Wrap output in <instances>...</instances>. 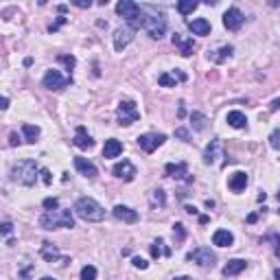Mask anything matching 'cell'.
Wrapping results in <instances>:
<instances>
[{
	"instance_id": "cell-1",
	"label": "cell",
	"mask_w": 280,
	"mask_h": 280,
	"mask_svg": "<svg viewBox=\"0 0 280 280\" xmlns=\"http://www.w3.org/2000/svg\"><path fill=\"white\" fill-rule=\"evenodd\" d=\"M144 9H147V11H151V13H144L142 9H140L138 20H136L134 24H129V26L134 31L136 29H144L151 39H162V37H164V33H166V20H164V16H162V13H158V9L151 7V4H144Z\"/></svg>"
},
{
	"instance_id": "cell-2",
	"label": "cell",
	"mask_w": 280,
	"mask_h": 280,
	"mask_svg": "<svg viewBox=\"0 0 280 280\" xmlns=\"http://www.w3.org/2000/svg\"><path fill=\"white\" fill-rule=\"evenodd\" d=\"M72 210L77 212L79 219H83V221H88V223L103 221V217H105L103 206H101L96 199H92V197H81V199H77V204H74Z\"/></svg>"
},
{
	"instance_id": "cell-3",
	"label": "cell",
	"mask_w": 280,
	"mask_h": 280,
	"mask_svg": "<svg viewBox=\"0 0 280 280\" xmlns=\"http://www.w3.org/2000/svg\"><path fill=\"white\" fill-rule=\"evenodd\" d=\"M39 226L44 230H59V228H74V217L70 210H48L39 217Z\"/></svg>"
},
{
	"instance_id": "cell-4",
	"label": "cell",
	"mask_w": 280,
	"mask_h": 280,
	"mask_svg": "<svg viewBox=\"0 0 280 280\" xmlns=\"http://www.w3.org/2000/svg\"><path fill=\"white\" fill-rule=\"evenodd\" d=\"M11 179L22 184V186H33L35 179H37V164H35V160H20L18 164H13Z\"/></svg>"
},
{
	"instance_id": "cell-5",
	"label": "cell",
	"mask_w": 280,
	"mask_h": 280,
	"mask_svg": "<svg viewBox=\"0 0 280 280\" xmlns=\"http://www.w3.org/2000/svg\"><path fill=\"white\" fill-rule=\"evenodd\" d=\"M116 116H118V122L121 125H131V122H136L140 118V112L138 107H136L134 101H121L116 107Z\"/></svg>"
},
{
	"instance_id": "cell-6",
	"label": "cell",
	"mask_w": 280,
	"mask_h": 280,
	"mask_svg": "<svg viewBox=\"0 0 280 280\" xmlns=\"http://www.w3.org/2000/svg\"><path fill=\"white\" fill-rule=\"evenodd\" d=\"M166 136L164 134H142L138 136V147L142 149L144 153H153L160 144H164Z\"/></svg>"
},
{
	"instance_id": "cell-7",
	"label": "cell",
	"mask_w": 280,
	"mask_h": 280,
	"mask_svg": "<svg viewBox=\"0 0 280 280\" xmlns=\"http://www.w3.org/2000/svg\"><path fill=\"white\" fill-rule=\"evenodd\" d=\"M243 22H245L243 11L236 7H230L226 13H223V26H226L228 31H239L241 26H243Z\"/></svg>"
},
{
	"instance_id": "cell-8",
	"label": "cell",
	"mask_w": 280,
	"mask_h": 280,
	"mask_svg": "<svg viewBox=\"0 0 280 280\" xmlns=\"http://www.w3.org/2000/svg\"><path fill=\"white\" fill-rule=\"evenodd\" d=\"M116 13L122 16L125 20H129V24H134L140 16V4L131 2V0H121V2L116 4Z\"/></svg>"
},
{
	"instance_id": "cell-9",
	"label": "cell",
	"mask_w": 280,
	"mask_h": 280,
	"mask_svg": "<svg viewBox=\"0 0 280 280\" xmlns=\"http://www.w3.org/2000/svg\"><path fill=\"white\" fill-rule=\"evenodd\" d=\"M70 81H72V79L61 77L59 70H48V72L44 74V79H42L44 88H48V90H64Z\"/></svg>"
},
{
	"instance_id": "cell-10",
	"label": "cell",
	"mask_w": 280,
	"mask_h": 280,
	"mask_svg": "<svg viewBox=\"0 0 280 280\" xmlns=\"http://www.w3.org/2000/svg\"><path fill=\"white\" fill-rule=\"evenodd\" d=\"M188 261L199 262L201 267H212L214 261H217V256L210 252V247H197V249H192V252L188 254Z\"/></svg>"
},
{
	"instance_id": "cell-11",
	"label": "cell",
	"mask_w": 280,
	"mask_h": 280,
	"mask_svg": "<svg viewBox=\"0 0 280 280\" xmlns=\"http://www.w3.org/2000/svg\"><path fill=\"white\" fill-rule=\"evenodd\" d=\"M134 33L136 31L131 29V26H121V29H116V33H114V48H116L118 52L125 51V48L129 46V42L134 39Z\"/></svg>"
},
{
	"instance_id": "cell-12",
	"label": "cell",
	"mask_w": 280,
	"mask_h": 280,
	"mask_svg": "<svg viewBox=\"0 0 280 280\" xmlns=\"http://www.w3.org/2000/svg\"><path fill=\"white\" fill-rule=\"evenodd\" d=\"M173 46H177V51H179V55H182V57H191L192 51H195V39L186 37V35L175 33L173 35Z\"/></svg>"
},
{
	"instance_id": "cell-13",
	"label": "cell",
	"mask_w": 280,
	"mask_h": 280,
	"mask_svg": "<svg viewBox=\"0 0 280 280\" xmlns=\"http://www.w3.org/2000/svg\"><path fill=\"white\" fill-rule=\"evenodd\" d=\"M114 175L116 177H121V179H125V182H131V179L138 175V171H136V166L131 164L129 160H122V162H118V164H114Z\"/></svg>"
},
{
	"instance_id": "cell-14",
	"label": "cell",
	"mask_w": 280,
	"mask_h": 280,
	"mask_svg": "<svg viewBox=\"0 0 280 280\" xmlns=\"http://www.w3.org/2000/svg\"><path fill=\"white\" fill-rule=\"evenodd\" d=\"M114 217H116L118 221H122V223H136L138 221V212L131 210V208H127V206H122V204L114 206Z\"/></svg>"
},
{
	"instance_id": "cell-15",
	"label": "cell",
	"mask_w": 280,
	"mask_h": 280,
	"mask_svg": "<svg viewBox=\"0 0 280 280\" xmlns=\"http://www.w3.org/2000/svg\"><path fill=\"white\" fill-rule=\"evenodd\" d=\"M122 153V142L116 138H109L105 140V147H103V158L109 160V158H118Z\"/></svg>"
},
{
	"instance_id": "cell-16",
	"label": "cell",
	"mask_w": 280,
	"mask_h": 280,
	"mask_svg": "<svg viewBox=\"0 0 280 280\" xmlns=\"http://www.w3.org/2000/svg\"><path fill=\"white\" fill-rule=\"evenodd\" d=\"M74 169L81 175H86V177H96V166L86 158H74Z\"/></svg>"
},
{
	"instance_id": "cell-17",
	"label": "cell",
	"mask_w": 280,
	"mask_h": 280,
	"mask_svg": "<svg viewBox=\"0 0 280 280\" xmlns=\"http://www.w3.org/2000/svg\"><path fill=\"white\" fill-rule=\"evenodd\" d=\"M74 144H77L79 149H92V147H94V140H92V136L86 131V127H77Z\"/></svg>"
},
{
	"instance_id": "cell-18",
	"label": "cell",
	"mask_w": 280,
	"mask_h": 280,
	"mask_svg": "<svg viewBox=\"0 0 280 280\" xmlns=\"http://www.w3.org/2000/svg\"><path fill=\"white\" fill-rule=\"evenodd\" d=\"M164 171H166V175L169 177H175V179H179V177H184V175H188V164L186 162H169V164L164 166Z\"/></svg>"
},
{
	"instance_id": "cell-19",
	"label": "cell",
	"mask_w": 280,
	"mask_h": 280,
	"mask_svg": "<svg viewBox=\"0 0 280 280\" xmlns=\"http://www.w3.org/2000/svg\"><path fill=\"white\" fill-rule=\"evenodd\" d=\"M188 29L192 31L195 35H210V22L206 20V18H195V20L188 22Z\"/></svg>"
},
{
	"instance_id": "cell-20",
	"label": "cell",
	"mask_w": 280,
	"mask_h": 280,
	"mask_svg": "<svg viewBox=\"0 0 280 280\" xmlns=\"http://www.w3.org/2000/svg\"><path fill=\"white\" fill-rule=\"evenodd\" d=\"M219 151H221V140H219V138L210 140V144L206 147V151H204V162H206V164H214Z\"/></svg>"
},
{
	"instance_id": "cell-21",
	"label": "cell",
	"mask_w": 280,
	"mask_h": 280,
	"mask_svg": "<svg viewBox=\"0 0 280 280\" xmlns=\"http://www.w3.org/2000/svg\"><path fill=\"white\" fill-rule=\"evenodd\" d=\"M228 186H230V191H234V192L245 191V186H247V175H245L243 171H236V173H232Z\"/></svg>"
},
{
	"instance_id": "cell-22",
	"label": "cell",
	"mask_w": 280,
	"mask_h": 280,
	"mask_svg": "<svg viewBox=\"0 0 280 280\" xmlns=\"http://www.w3.org/2000/svg\"><path fill=\"white\" fill-rule=\"evenodd\" d=\"M212 243L217 245V247H230V245L234 243V236H232V232H228V230H217L212 234Z\"/></svg>"
},
{
	"instance_id": "cell-23",
	"label": "cell",
	"mask_w": 280,
	"mask_h": 280,
	"mask_svg": "<svg viewBox=\"0 0 280 280\" xmlns=\"http://www.w3.org/2000/svg\"><path fill=\"white\" fill-rule=\"evenodd\" d=\"M226 121H228V125L234 127V129H241V127L247 125V118H245V114L239 112V109H234V112H228Z\"/></svg>"
},
{
	"instance_id": "cell-24",
	"label": "cell",
	"mask_w": 280,
	"mask_h": 280,
	"mask_svg": "<svg viewBox=\"0 0 280 280\" xmlns=\"http://www.w3.org/2000/svg\"><path fill=\"white\" fill-rule=\"evenodd\" d=\"M245 267H247L245 261H241V258H232V261H228V265L223 267V276H236V274H241Z\"/></svg>"
},
{
	"instance_id": "cell-25",
	"label": "cell",
	"mask_w": 280,
	"mask_h": 280,
	"mask_svg": "<svg viewBox=\"0 0 280 280\" xmlns=\"http://www.w3.org/2000/svg\"><path fill=\"white\" fill-rule=\"evenodd\" d=\"M191 122H192V129H197V131H204L206 127H208V118H206L201 112H192Z\"/></svg>"
},
{
	"instance_id": "cell-26",
	"label": "cell",
	"mask_w": 280,
	"mask_h": 280,
	"mask_svg": "<svg viewBox=\"0 0 280 280\" xmlns=\"http://www.w3.org/2000/svg\"><path fill=\"white\" fill-rule=\"evenodd\" d=\"M42 258L48 261V262L57 261V258H59V249H57L55 245H51V243H44L42 245Z\"/></svg>"
},
{
	"instance_id": "cell-27",
	"label": "cell",
	"mask_w": 280,
	"mask_h": 280,
	"mask_svg": "<svg viewBox=\"0 0 280 280\" xmlns=\"http://www.w3.org/2000/svg\"><path fill=\"white\" fill-rule=\"evenodd\" d=\"M149 249H151V256H153V258H160V256H171V249H169V247H164V241H162V239H158L156 243H153Z\"/></svg>"
},
{
	"instance_id": "cell-28",
	"label": "cell",
	"mask_w": 280,
	"mask_h": 280,
	"mask_svg": "<svg viewBox=\"0 0 280 280\" xmlns=\"http://www.w3.org/2000/svg\"><path fill=\"white\" fill-rule=\"evenodd\" d=\"M197 7H199V2H195V0H179V2H177V11L182 13V16L192 13Z\"/></svg>"
},
{
	"instance_id": "cell-29",
	"label": "cell",
	"mask_w": 280,
	"mask_h": 280,
	"mask_svg": "<svg viewBox=\"0 0 280 280\" xmlns=\"http://www.w3.org/2000/svg\"><path fill=\"white\" fill-rule=\"evenodd\" d=\"M22 131H24V136H26V142H35L37 136H39V127L37 125H29V122L22 125Z\"/></svg>"
},
{
	"instance_id": "cell-30",
	"label": "cell",
	"mask_w": 280,
	"mask_h": 280,
	"mask_svg": "<svg viewBox=\"0 0 280 280\" xmlns=\"http://www.w3.org/2000/svg\"><path fill=\"white\" fill-rule=\"evenodd\" d=\"M232 51H234V48H232L230 44H228V46H221V48H219V51H214V52H219V55H214V57H212V61H217V64H221V61H226L228 57L232 55Z\"/></svg>"
},
{
	"instance_id": "cell-31",
	"label": "cell",
	"mask_w": 280,
	"mask_h": 280,
	"mask_svg": "<svg viewBox=\"0 0 280 280\" xmlns=\"http://www.w3.org/2000/svg\"><path fill=\"white\" fill-rule=\"evenodd\" d=\"M158 83H160L162 88H175V77H171L169 72H162L160 77H158Z\"/></svg>"
},
{
	"instance_id": "cell-32",
	"label": "cell",
	"mask_w": 280,
	"mask_h": 280,
	"mask_svg": "<svg viewBox=\"0 0 280 280\" xmlns=\"http://www.w3.org/2000/svg\"><path fill=\"white\" fill-rule=\"evenodd\" d=\"M81 280H96V267L94 265H86L81 269Z\"/></svg>"
},
{
	"instance_id": "cell-33",
	"label": "cell",
	"mask_w": 280,
	"mask_h": 280,
	"mask_svg": "<svg viewBox=\"0 0 280 280\" xmlns=\"http://www.w3.org/2000/svg\"><path fill=\"white\" fill-rule=\"evenodd\" d=\"M57 59H59L61 64H66V68H68V70H72V68H74V64H77V59H74L72 55H59Z\"/></svg>"
},
{
	"instance_id": "cell-34",
	"label": "cell",
	"mask_w": 280,
	"mask_h": 280,
	"mask_svg": "<svg viewBox=\"0 0 280 280\" xmlns=\"http://www.w3.org/2000/svg\"><path fill=\"white\" fill-rule=\"evenodd\" d=\"M42 206L46 208V212H48V210H57V208H59V201H57L55 197H46V199L42 201Z\"/></svg>"
},
{
	"instance_id": "cell-35",
	"label": "cell",
	"mask_w": 280,
	"mask_h": 280,
	"mask_svg": "<svg viewBox=\"0 0 280 280\" xmlns=\"http://www.w3.org/2000/svg\"><path fill=\"white\" fill-rule=\"evenodd\" d=\"M173 232L177 234V243H182V241L186 239V232H184V226H182V223H175V226H173Z\"/></svg>"
},
{
	"instance_id": "cell-36",
	"label": "cell",
	"mask_w": 280,
	"mask_h": 280,
	"mask_svg": "<svg viewBox=\"0 0 280 280\" xmlns=\"http://www.w3.org/2000/svg\"><path fill=\"white\" fill-rule=\"evenodd\" d=\"M278 138H280V129H274V131H271V136H269V144H271V149H278V147H280Z\"/></svg>"
},
{
	"instance_id": "cell-37",
	"label": "cell",
	"mask_w": 280,
	"mask_h": 280,
	"mask_svg": "<svg viewBox=\"0 0 280 280\" xmlns=\"http://www.w3.org/2000/svg\"><path fill=\"white\" fill-rule=\"evenodd\" d=\"M153 201H158V204H160V206H164V204H166L164 191H160V188H158V191H153Z\"/></svg>"
},
{
	"instance_id": "cell-38",
	"label": "cell",
	"mask_w": 280,
	"mask_h": 280,
	"mask_svg": "<svg viewBox=\"0 0 280 280\" xmlns=\"http://www.w3.org/2000/svg\"><path fill=\"white\" fill-rule=\"evenodd\" d=\"M134 267H138V269H147V267H149V262L144 261V258L136 256V258H134Z\"/></svg>"
},
{
	"instance_id": "cell-39",
	"label": "cell",
	"mask_w": 280,
	"mask_h": 280,
	"mask_svg": "<svg viewBox=\"0 0 280 280\" xmlns=\"http://www.w3.org/2000/svg\"><path fill=\"white\" fill-rule=\"evenodd\" d=\"M11 232H13V226L9 221L0 223V234H11Z\"/></svg>"
},
{
	"instance_id": "cell-40",
	"label": "cell",
	"mask_w": 280,
	"mask_h": 280,
	"mask_svg": "<svg viewBox=\"0 0 280 280\" xmlns=\"http://www.w3.org/2000/svg\"><path fill=\"white\" fill-rule=\"evenodd\" d=\"M39 175H42L44 184H51V182H52V177H51V171H48V169H39Z\"/></svg>"
},
{
	"instance_id": "cell-41",
	"label": "cell",
	"mask_w": 280,
	"mask_h": 280,
	"mask_svg": "<svg viewBox=\"0 0 280 280\" xmlns=\"http://www.w3.org/2000/svg\"><path fill=\"white\" fill-rule=\"evenodd\" d=\"M175 136H177V138H182V140H188V131L184 129V127H179V129H175Z\"/></svg>"
},
{
	"instance_id": "cell-42",
	"label": "cell",
	"mask_w": 280,
	"mask_h": 280,
	"mask_svg": "<svg viewBox=\"0 0 280 280\" xmlns=\"http://www.w3.org/2000/svg\"><path fill=\"white\" fill-rule=\"evenodd\" d=\"M64 22H66V18H64V16H59V18H57V22L51 26V33H52V31H57V29H59V26L64 24Z\"/></svg>"
},
{
	"instance_id": "cell-43",
	"label": "cell",
	"mask_w": 280,
	"mask_h": 280,
	"mask_svg": "<svg viewBox=\"0 0 280 280\" xmlns=\"http://www.w3.org/2000/svg\"><path fill=\"white\" fill-rule=\"evenodd\" d=\"M74 7H81V9H88L90 7V0H74Z\"/></svg>"
},
{
	"instance_id": "cell-44",
	"label": "cell",
	"mask_w": 280,
	"mask_h": 280,
	"mask_svg": "<svg viewBox=\"0 0 280 280\" xmlns=\"http://www.w3.org/2000/svg\"><path fill=\"white\" fill-rule=\"evenodd\" d=\"M18 142H20V138H18V134H16V131H13V134L9 136V144H11V147H16Z\"/></svg>"
},
{
	"instance_id": "cell-45",
	"label": "cell",
	"mask_w": 280,
	"mask_h": 280,
	"mask_svg": "<svg viewBox=\"0 0 280 280\" xmlns=\"http://www.w3.org/2000/svg\"><path fill=\"white\" fill-rule=\"evenodd\" d=\"M9 107V99L7 96H0V109H7Z\"/></svg>"
},
{
	"instance_id": "cell-46",
	"label": "cell",
	"mask_w": 280,
	"mask_h": 280,
	"mask_svg": "<svg viewBox=\"0 0 280 280\" xmlns=\"http://www.w3.org/2000/svg\"><path fill=\"white\" fill-rule=\"evenodd\" d=\"M278 107H280V101H278V99H274V101H271V105H269V109H271V112H276Z\"/></svg>"
},
{
	"instance_id": "cell-47",
	"label": "cell",
	"mask_w": 280,
	"mask_h": 280,
	"mask_svg": "<svg viewBox=\"0 0 280 280\" xmlns=\"http://www.w3.org/2000/svg\"><path fill=\"white\" fill-rule=\"evenodd\" d=\"M186 212L188 214H197V208H195V206H186Z\"/></svg>"
},
{
	"instance_id": "cell-48",
	"label": "cell",
	"mask_w": 280,
	"mask_h": 280,
	"mask_svg": "<svg viewBox=\"0 0 280 280\" xmlns=\"http://www.w3.org/2000/svg\"><path fill=\"white\" fill-rule=\"evenodd\" d=\"M256 219H258L256 214H249V217H247V223H254V221H256Z\"/></svg>"
},
{
	"instance_id": "cell-49",
	"label": "cell",
	"mask_w": 280,
	"mask_h": 280,
	"mask_svg": "<svg viewBox=\"0 0 280 280\" xmlns=\"http://www.w3.org/2000/svg\"><path fill=\"white\" fill-rule=\"evenodd\" d=\"M173 280H191L188 276H177V278H173Z\"/></svg>"
},
{
	"instance_id": "cell-50",
	"label": "cell",
	"mask_w": 280,
	"mask_h": 280,
	"mask_svg": "<svg viewBox=\"0 0 280 280\" xmlns=\"http://www.w3.org/2000/svg\"><path fill=\"white\" fill-rule=\"evenodd\" d=\"M39 280H55V278H51V276H44V278H39Z\"/></svg>"
}]
</instances>
